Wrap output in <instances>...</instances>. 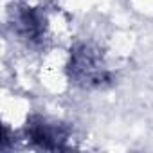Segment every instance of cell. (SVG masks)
<instances>
[{"instance_id":"cell-1","label":"cell","mask_w":153,"mask_h":153,"mask_svg":"<svg viewBox=\"0 0 153 153\" xmlns=\"http://www.w3.org/2000/svg\"><path fill=\"white\" fill-rule=\"evenodd\" d=\"M67 72L72 83L83 88L103 87L110 81V72L105 67L101 52L88 43H78L70 51Z\"/></svg>"},{"instance_id":"cell-2","label":"cell","mask_w":153,"mask_h":153,"mask_svg":"<svg viewBox=\"0 0 153 153\" xmlns=\"http://www.w3.org/2000/svg\"><path fill=\"white\" fill-rule=\"evenodd\" d=\"M27 139L43 149H63L65 142H67V130L59 124L54 123H47L43 119H33L27 124Z\"/></svg>"},{"instance_id":"cell-3","label":"cell","mask_w":153,"mask_h":153,"mask_svg":"<svg viewBox=\"0 0 153 153\" xmlns=\"http://www.w3.org/2000/svg\"><path fill=\"white\" fill-rule=\"evenodd\" d=\"M15 25H16V31L22 38L31 40V42H38L45 31V18L38 9L22 7L16 13Z\"/></svg>"}]
</instances>
